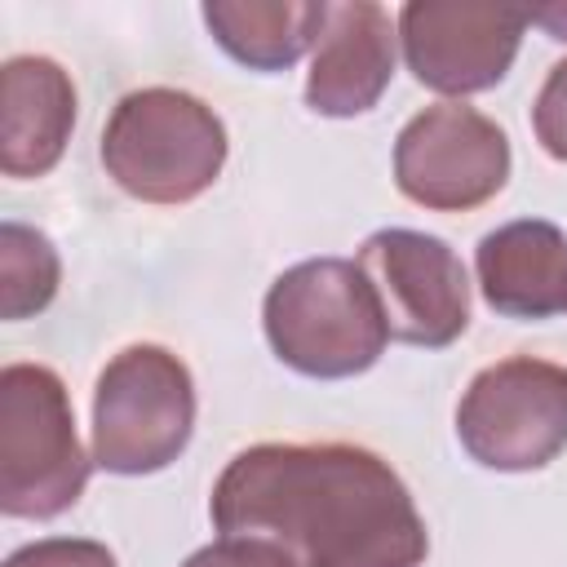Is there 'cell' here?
I'll return each instance as SVG.
<instances>
[{"label":"cell","mask_w":567,"mask_h":567,"mask_svg":"<svg viewBox=\"0 0 567 567\" xmlns=\"http://www.w3.org/2000/svg\"><path fill=\"white\" fill-rule=\"evenodd\" d=\"M221 536H266L301 567H416L425 523L403 478L354 443H257L213 487Z\"/></svg>","instance_id":"obj_1"},{"label":"cell","mask_w":567,"mask_h":567,"mask_svg":"<svg viewBox=\"0 0 567 567\" xmlns=\"http://www.w3.org/2000/svg\"><path fill=\"white\" fill-rule=\"evenodd\" d=\"M261 323L279 363L319 381L368 372L390 341L372 284L346 257H310L284 270L266 292Z\"/></svg>","instance_id":"obj_2"},{"label":"cell","mask_w":567,"mask_h":567,"mask_svg":"<svg viewBox=\"0 0 567 567\" xmlns=\"http://www.w3.org/2000/svg\"><path fill=\"white\" fill-rule=\"evenodd\" d=\"M226 164V124L182 89H133L102 128V168L142 204H186Z\"/></svg>","instance_id":"obj_3"},{"label":"cell","mask_w":567,"mask_h":567,"mask_svg":"<svg viewBox=\"0 0 567 567\" xmlns=\"http://www.w3.org/2000/svg\"><path fill=\"white\" fill-rule=\"evenodd\" d=\"M84 483L89 456L62 377L44 363H9L0 372V509L9 518H58Z\"/></svg>","instance_id":"obj_4"},{"label":"cell","mask_w":567,"mask_h":567,"mask_svg":"<svg viewBox=\"0 0 567 567\" xmlns=\"http://www.w3.org/2000/svg\"><path fill=\"white\" fill-rule=\"evenodd\" d=\"M195 430L190 368L164 346L120 350L93 390V465L106 474H155L173 465Z\"/></svg>","instance_id":"obj_5"},{"label":"cell","mask_w":567,"mask_h":567,"mask_svg":"<svg viewBox=\"0 0 567 567\" xmlns=\"http://www.w3.org/2000/svg\"><path fill=\"white\" fill-rule=\"evenodd\" d=\"M461 447L505 474L540 470L567 447V368L532 354L483 368L456 408Z\"/></svg>","instance_id":"obj_6"},{"label":"cell","mask_w":567,"mask_h":567,"mask_svg":"<svg viewBox=\"0 0 567 567\" xmlns=\"http://www.w3.org/2000/svg\"><path fill=\"white\" fill-rule=\"evenodd\" d=\"M509 177V137L496 120L465 102H434L416 111L394 142L399 190L434 213H465L487 204Z\"/></svg>","instance_id":"obj_7"},{"label":"cell","mask_w":567,"mask_h":567,"mask_svg":"<svg viewBox=\"0 0 567 567\" xmlns=\"http://www.w3.org/2000/svg\"><path fill=\"white\" fill-rule=\"evenodd\" d=\"M359 270L394 341L439 350L470 328V279L443 239L403 226L377 230L359 248Z\"/></svg>","instance_id":"obj_8"},{"label":"cell","mask_w":567,"mask_h":567,"mask_svg":"<svg viewBox=\"0 0 567 567\" xmlns=\"http://www.w3.org/2000/svg\"><path fill=\"white\" fill-rule=\"evenodd\" d=\"M527 9L487 0H412L399 13L408 71L447 97L483 93L505 80L518 58Z\"/></svg>","instance_id":"obj_9"},{"label":"cell","mask_w":567,"mask_h":567,"mask_svg":"<svg viewBox=\"0 0 567 567\" xmlns=\"http://www.w3.org/2000/svg\"><path fill=\"white\" fill-rule=\"evenodd\" d=\"M394 40L399 35L381 4H328V22L306 75L310 111L332 120L372 111L394 75Z\"/></svg>","instance_id":"obj_10"},{"label":"cell","mask_w":567,"mask_h":567,"mask_svg":"<svg viewBox=\"0 0 567 567\" xmlns=\"http://www.w3.org/2000/svg\"><path fill=\"white\" fill-rule=\"evenodd\" d=\"M75 128V84L53 58H9L0 71V173L44 177Z\"/></svg>","instance_id":"obj_11"},{"label":"cell","mask_w":567,"mask_h":567,"mask_svg":"<svg viewBox=\"0 0 567 567\" xmlns=\"http://www.w3.org/2000/svg\"><path fill=\"white\" fill-rule=\"evenodd\" d=\"M478 288L509 319H549L567 310V235L527 217L478 239Z\"/></svg>","instance_id":"obj_12"},{"label":"cell","mask_w":567,"mask_h":567,"mask_svg":"<svg viewBox=\"0 0 567 567\" xmlns=\"http://www.w3.org/2000/svg\"><path fill=\"white\" fill-rule=\"evenodd\" d=\"M204 22L213 40L252 71H284L310 44H319L328 4L301 0H217L204 4Z\"/></svg>","instance_id":"obj_13"},{"label":"cell","mask_w":567,"mask_h":567,"mask_svg":"<svg viewBox=\"0 0 567 567\" xmlns=\"http://www.w3.org/2000/svg\"><path fill=\"white\" fill-rule=\"evenodd\" d=\"M62 266L53 244L18 221L0 226V315L4 319H31L40 315L58 292Z\"/></svg>","instance_id":"obj_14"},{"label":"cell","mask_w":567,"mask_h":567,"mask_svg":"<svg viewBox=\"0 0 567 567\" xmlns=\"http://www.w3.org/2000/svg\"><path fill=\"white\" fill-rule=\"evenodd\" d=\"M182 567H301V563L266 536H217L213 545L195 549Z\"/></svg>","instance_id":"obj_15"},{"label":"cell","mask_w":567,"mask_h":567,"mask_svg":"<svg viewBox=\"0 0 567 567\" xmlns=\"http://www.w3.org/2000/svg\"><path fill=\"white\" fill-rule=\"evenodd\" d=\"M532 128H536V142L567 164V58L549 66L532 106Z\"/></svg>","instance_id":"obj_16"},{"label":"cell","mask_w":567,"mask_h":567,"mask_svg":"<svg viewBox=\"0 0 567 567\" xmlns=\"http://www.w3.org/2000/svg\"><path fill=\"white\" fill-rule=\"evenodd\" d=\"M4 567H115V554L97 540L49 536V540H35V545H22L18 554H9Z\"/></svg>","instance_id":"obj_17"},{"label":"cell","mask_w":567,"mask_h":567,"mask_svg":"<svg viewBox=\"0 0 567 567\" xmlns=\"http://www.w3.org/2000/svg\"><path fill=\"white\" fill-rule=\"evenodd\" d=\"M527 22L545 27L549 40H567V9H563V4H558V9H527Z\"/></svg>","instance_id":"obj_18"}]
</instances>
